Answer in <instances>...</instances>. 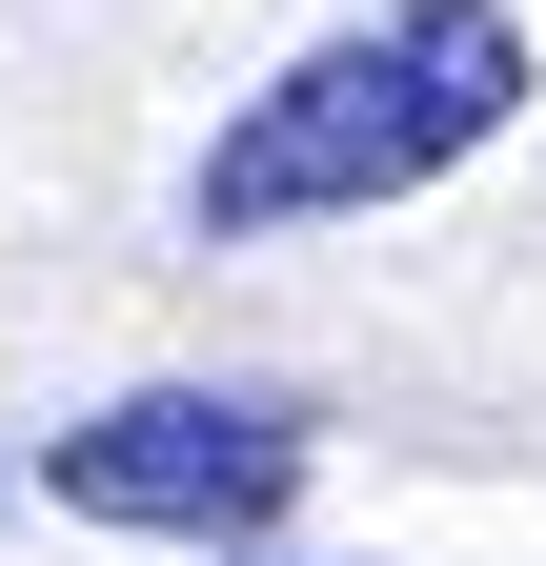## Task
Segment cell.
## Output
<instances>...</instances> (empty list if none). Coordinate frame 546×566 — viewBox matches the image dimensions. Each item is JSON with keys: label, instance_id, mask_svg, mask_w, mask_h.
<instances>
[{"label": "cell", "instance_id": "obj_1", "mask_svg": "<svg viewBox=\"0 0 546 566\" xmlns=\"http://www.w3.org/2000/svg\"><path fill=\"white\" fill-rule=\"evenodd\" d=\"M546 102L526 0H385V21L304 41L263 102H223V142L182 163V243H304V223H385V202L465 182L486 142Z\"/></svg>", "mask_w": 546, "mask_h": 566}, {"label": "cell", "instance_id": "obj_2", "mask_svg": "<svg viewBox=\"0 0 546 566\" xmlns=\"http://www.w3.org/2000/svg\"><path fill=\"white\" fill-rule=\"evenodd\" d=\"M304 465H324V424H304L284 385H122V405H82V424L41 446L61 526L202 546V566H263V546H284Z\"/></svg>", "mask_w": 546, "mask_h": 566}]
</instances>
